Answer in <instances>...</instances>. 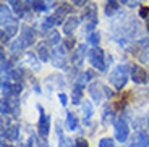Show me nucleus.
Listing matches in <instances>:
<instances>
[{"mask_svg": "<svg viewBox=\"0 0 149 147\" xmlns=\"http://www.w3.org/2000/svg\"><path fill=\"white\" fill-rule=\"evenodd\" d=\"M128 76H130V74H128V65H118L115 70L110 73L109 81H110V84L113 86L117 91H122V89L125 87V84H127V81H128Z\"/></svg>", "mask_w": 149, "mask_h": 147, "instance_id": "1", "label": "nucleus"}, {"mask_svg": "<svg viewBox=\"0 0 149 147\" xmlns=\"http://www.w3.org/2000/svg\"><path fill=\"white\" fill-rule=\"evenodd\" d=\"M83 21L86 23V29L89 31V33H93V29L97 24V7H96V3L89 2V3L86 5V8L83 10Z\"/></svg>", "mask_w": 149, "mask_h": 147, "instance_id": "2", "label": "nucleus"}, {"mask_svg": "<svg viewBox=\"0 0 149 147\" xmlns=\"http://www.w3.org/2000/svg\"><path fill=\"white\" fill-rule=\"evenodd\" d=\"M89 62L91 65L99 71H105L107 65H105V57H104V50L101 47H93L89 50Z\"/></svg>", "mask_w": 149, "mask_h": 147, "instance_id": "3", "label": "nucleus"}, {"mask_svg": "<svg viewBox=\"0 0 149 147\" xmlns=\"http://www.w3.org/2000/svg\"><path fill=\"white\" fill-rule=\"evenodd\" d=\"M71 11V7L68 3H62L57 7L55 13L50 16H47V21L50 23V26H55V24H62V23H65L67 19H65V16L68 15Z\"/></svg>", "mask_w": 149, "mask_h": 147, "instance_id": "4", "label": "nucleus"}, {"mask_svg": "<svg viewBox=\"0 0 149 147\" xmlns=\"http://www.w3.org/2000/svg\"><path fill=\"white\" fill-rule=\"evenodd\" d=\"M113 129H115V139L120 142H125L128 139V134H130V128H128L127 120L123 118H117L113 121Z\"/></svg>", "mask_w": 149, "mask_h": 147, "instance_id": "5", "label": "nucleus"}, {"mask_svg": "<svg viewBox=\"0 0 149 147\" xmlns=\"http://www.w3.org/2000/svg\"><path fill=\"white\" fill-rule=\"evenodd\" d=\"M37 110L41 113L39 123H37V131H39V136H41L42 139H45V137L49 136V129H50V118H49V115L44 112V108H42L41 105H37Z\"/></svg>", "mask_w": 149, "mask_h": 147, "instance_id": "6", "label": "nucleus"}, {"mask_svg": "<svg viewBox=\"0 0 149 147\" xmlns=\"http://www.w3.org/2000/svg\"><path fill=\"white\" fill-rule=\"evenodd\" d=\"M50 60H52V65L57 68H67V47L60 45L58 49H55Z\"/></svg>", "mask_w": 149, "mask_h": 147, "instance_id": "7", "label": "nucleus"}, {"mask_svg": "<svg viewBox=\"0 0 149 147\" xmlns=\"http://www.w3.org/2000/svg\"><path fill=\"white\" fill-rule=\"evenodd\" d=\"M131 79L134 83H138V84H144L149 79V76L144 71V68H141L139 65H133L131 66Z\"/></svg>", "mask_w": 149, "mask_h": 147, "instance_id": "8", "label": "nucleus"}, {"mask_svg": "<svg viewBox=\"0 0 149 147\" xmlns=\"http://www.w3.org/2000/svg\"><path fill=\"white\" fill-rule=\"evenodd\" d=\"M86 55V45H76V49L73 50L71 53V62L74 63V66H81L83 65V60H84Z\"/></svg>", "mask_w": 149, "mask_h": 147, "instance_id": "9", "label": "nucleus"}, {"mask_svg": "<svg viewBox=\"0 0 149 147\" xmlns=\"http://www.w3.org/2000/svg\"><path fill=\"white\" fill-rule=\"evenodd\" d=\"M78 26H79V18H76V16H70V18L63 23V33L67 34V36H70V34H73V31L76 29Z\"/></svg>", "mask_w": 149, "mask_h": 147, "instance_id": "10", "label": "nucleus"}, {"mask_svg": "<svg viewBox=\"0 0 149 147\" xmlns=\"http://www.w3.org/2000/svg\"><path fill=\"white\" fill-rule=\"evenodd\" d=\"M34 31L31 29V28H28V26H24L21 31V36H19V39L23 41V44L26 45V47H29L31 44H34Z\"/></svg>", "mask_w": 149, "mask_h": 147, "instance_id": "11", "label": "nucleus"}, {"mask_svg": "<svg viewBox=\"0 0 149 147\" xmlns=\"http://www.w3.org/2000/svg\"><path fill=\"white\" fill-rule=\"evenodd\" d=\"M149 146V136L144 131L136 132V136L133 137V147H148Z\"/></svg>", "mask_w": 149, "mask_h": 147, "instance_id": "12", "label": "nucleus"}, {"mask_svg": "<svg viewBox=\"0 0 149 147\" xmlns=\"http://www.w3.org/2000/svg\"><path fill=\"white\" fill-rule=\"evenodd\" d=\"M102 91H104V89H101V86L97 84V83H91V86H89V94H91V97H93V100H96V103L102 102V99H104V96H102Z\"/></svg>", "mask_w": 149, "mask_h": 147, "instance_id": "13", "label": "nucleus"}, {"mask_svg": "<svg viewBox=\"0 0 149 147\" xmlns=\"http://www.w3.org/2000/svg\"><path fill=\"white\" fill-rule=\"evenodd\" d=\"M83 87H84V86L78 84V83L73 86V89H71V103H74V105L81 103V100H83Z\"/></svg>", "mask_w": 149, "mask_h": 147, "instance_id": "14", "label": "nucleus"}, {"mask_svg": "<svg viewBox=\"0 0 149 147\" xmlns=\"http://www.w3.org/2000/svg\"><path fill=\"white\" fill-rule=\"evenodd\" d=\"M65 128L68 129V131H74V129H78V118H76V115L71 113V112H68L67 113V118H65Z\"/></svg>", "mask_w": 149, "mask_h": 147, "instance_id": "15", "label": "nucleus"}, {"mask_svg": "<svg viewBox=\"0 0 149 147\" xmlns=\"http://www.w3.org/2000/svg\"><path fill=\"white\" fill-rule=\"evenodd\" d=\"M0 13H2V24H3V26H7L8 23H11V21H15V18L11 16L10 8H8L5 3L0 5Z\"/></svg>", "mask_w": 149, "mask_h": 147, "instance_id": "16", "label": "nucleus"}, {"mask_svg": "<svg viewBox=\"0 0 149 147\" xmlns=\"http://www.w3.org/2000/svg\"><path fill=\"white\" fill-rule=\"evenodd\" d=\"M49 44H44V42H41V44H37V55H39V60L41 62H47L49 58H50V52H49Z\"/></svg>", "mask_w": 149, "mask_h": 147, "instance_id": "17", "label": "nucleus"}, {"mask_svg": "<svg viewBox=\"0 0 149 147\" xmlns=\"http://www.w3.org/2000/svg\"><path fill=\"white\" fill-rule=\"evenodd\" d=\"M118 8H120L118 0H107V3H105V15L113 16L118 11Z\"/></svg>", "mask_w": 149, "mask_h": 147, "instance_id": "18", "label": "nucleus"}, {"mask_svg": "<svg viewBox=\"0 0 149 147\" xmlns=\"http://www.w3.org/2000/svg\"><path fill=\"white\" fill-rule=\"evenodd\" d=\"M11 5H13V13H15L18 18H21L24 15V2L23 0H8Z\"/></svg>", "mask_w": 149, "mask_h": 147, "instance_id": "19", "label": "nucleus"}, {"mask_svg": "<svg viewBox=\"0 0 149 147\" xmlns=\"http://www.w3.org/2000/svg\"><path fill=\"white\" fill-rule=\"evenodd\" d=\"M3 136L7 137L8 141H18V137H19V126H18V125L10 126V128L5 131Z\"/></svg>", "mask_w": 149, "mask_h": 147, "instance_id": "20", "label": "nucleus"}, {"mask_svg": "<svg viewBox=\"0 0 149 147\" xmlns=\"http://www.w3.org/2000/svg\"><path fill=\"white\" fill-rule=\"evenodd\" d=\"M47 44L55 45V47H57V44H60V33L57 29H52L47 33Z\"/></svg>", "mask_w": 149, "mask_h": 147, "instance_id": "21", "label": "nucleus"}, {"mask_svg": "<svg viewBox=\"0 0 149 147\" xmlns=\"http://www.w3.org/2000/svg\"><path fill=\"white\" fill-rule=\"evenodd\" d=\"M83 116H84V121H89L91 116H93V103L83 100Z\"/></svg>", "mask_w": 149, "mask_h": 147, "instance_id": "22", "label": "nucleus"}, {"mask_svg": "<svg viewBox=\"0 0 149 147\" xmlns=\"http://www.w3.org/2000/svg\"><path fill=\"white\" fill-rule=\"evenodd\" d=\"M3 28H5V33H7L8 34V36H10V37H13V36H15V34L16 33H18V21H16V19H15V21H11V23H8V24L7 26H3Z\"/></svg>", "mask_w": 149, "mask_h": 147, "instance_id": "23", "label": "nucleus"}, {"mask_svg": "<svg viewBox=\"0 0 149 147\" xmlns=\"http://www.w3.org/2000/svg\"><path fill=\"white\" fill-rule=\"evenodd\" d=\"M58 147H76V144H73L71 139H67L60 134V141H58Z\"/></svg>", "mask_w": 149, "mask_h": 147, "instance_id": "24", "label": "nucleus"}, {"mask_svg": "<svg viewBox=\"0 0 149 147\" xmlns=\"http://www.w3.org/2000/svg\"><path fill=\"white\" fill-rule=\"evenodd\" d=\"M33 10L34 11H45V10H47V3H45L44 0H36V2H34Z\"/></svg>", "mask_w": 149, "mask_h": 147, "instance_id": "25", "label": "nucleus"}, {"mask_svg": "<svg viewBox=\"0 0 149 147\" xmlns=\"http://www.w3.org/2000/svg\"><path fill=\"white\" fill-rule=\"evenodd\" d=\"M10 49H11V52H18V50H21V49H26V45L23 44V41L18 37V39L10 45Z\"/></svg>", "mask_w": 149, "mask_h": 147, "instance_id": "26", "label": "nucleus"}, {"mask_svg": "<svg viewBox=\"0 0 149 147\" xmlns=\"http://www.w3.org/2000/svg\"><path fill=\"white\" fill-rule=\"evenodd\" d=\"M88 41H89V44H93L94 47H97V44L101 41V36H99V33H91L89 37H88Z\"/></svg>", "mask_w": 149, "mask_h": 147, "instance_id": "27", "label": "nucleus"}, {"mask_svg": "<svg viewBox=\"0 0 149 147\" xmlns=\"http://www.w3.org/2000/svg\"><path fill=\"white\" fill-rule=\"evenodd\" d=\"M26 60H28V62H29V65L33 66L34 70H39V68H41V66H39V63L36 62V57H34L33 53H29V52H28V53H26Z\"/></svg>", "mask_w": 149, "mask_h": 147, "instance_id": "28", "label": "nucleus"}, {"mask_svg": "<svg viewBox=\"0 0 149 147\" xmlns=\"http://www.w3.org/2000/svg\"><path fill=\"white\" fill-rule=\"evenodd\" d=\"M99 147H115V144H113V141L110 137H102L99 141Z\"/></svg>", "mask_w": 149, "mask_h": 147, "instance_id": "29", "label": "nucleus"}, {"mask_svg": "<svg viewBox=\"0 0 149 147\" xmlns=\"http://www.w3.org/2000/svg\"><path fill=\"white\" fill-rule=\"evenodd\" d=\"M10 112H11V110H10V107H8L7 100H5V99H2V105H0V113H2V115L5 116V115H8Z\"/></svg>", "mask_w": 149, "mask_h": 147, "instance_id": "30", "label": "nucleus"}, {"mask_svg": "<svg viewBox=\"0 0 149 147\" xmlns=\"http://www.w3.org/2000/svg\"><path fill=\"white\" fill-rule=\"evenodd\" d=\"M139 16L148 19L149 18V8L148 7H141V8H139Z\"/></svg>", "mask_w": 149, "mask_h": 147, "instance_id": "31", "label": "nucleus"}, {"mask_svg": "<svg viewBox=\"0 0 149 147\" xmlns=\"http://www.w3.org/2000/svg\"><path fill=\"white\" fill-rule=\"evenodd\" d=\"M74 144H76V147H88V141L83 139V137L76 139V141H74Z\"/></svg>", "mask_w": 149, "mask_h": 147, "instance_id": "32", "label": "nucleus"}, {"mask_svg": "<svg viewBox=\"0 0 149 147\" xmlns=\"http://www.w3.org/2000/svg\"><path fill=\"white\" fill-rule=\"evenodd\" d=\"M58 100H60V103H62V105H67V103H68V97H67V94L60 92V94H58Z\"/></svg>", "mask_w": 149, "mask_h": 147, "instance_id": "33", "label": "nucleus"}, {"mask_svg": "<svg viewBox=\"0 0 149 147\" xmlns=\"http://www.w3.org/2000/svg\"><path fill=\"white\" fill-rule=\"evenodd\" d=\"M71 2H73V5H76V7H83V5L89 3V0H71Z\"/></svg>", "mask_w": 149, "mask_h": 147, "instance_id": "34", "label": "nucleus"}, {"mask_svg": "<svg viewBox=\"0 0 149 147\" xmlns=\"http://www.w3.org/2000/svg\"><path fill=\"white\" fill-rule=\"evenodd\" d=\"M0 36H2V44H8V41H10V36H8L5 31H2V33H0Z\"/></svg>", "mask_w": 149, "mask_h": 147, "instance_id": "35", "label": "nucleus"}, {"mask_svg": "<svg viewBox=\"0 0 149 147\" xmlns=\"http://www.w3.org/2000/svg\"><path fill=\"white\" fill-rule=\"evenodd\" d=\"M120 2L127 3L128 7H136V5H138V0H120Z\"/></svg>", "mask_w": 149, "mask_h": 147, "instance_id": "36", "label": "nucleus"}, {"mask_svg": "<svg viewBox=\"0 0 149 147\" xmlns=\"http://www.w3.org/2000/svg\"><path fill=\"white\" fill-rule=\"evenodd\" d=\"M73 45H74V39H73V37H70V39H68V41L65 42V47H67V49L70 47V49H71Z\"/></svg>", "mask_w": 149, "mask_h": 147, "instance_id": "37", "label": "nucleus"}, {"mask_svg": "<svg viewBox=\"0 0 149 147\" xmlns=\"http://www.w3.org/2000/svg\"><path fill=\"white\" fill-rule=\"evenodd\" d=\"M36 0H24V7H34Z\"/></svg>", "mask_w": 149, "mask_h": 147, "instance_id": "38", "label": "nucleus"}, {"mask_svg": "<svg viewBox=\"0 0 149 147\" xmlns=\"http://www.w3.org/2000/svg\"><path fill=\"white\" fill-rule=\"evenodd\" d=\"M102 89H104L105 96H107V97H112V91H109V87H105V86H104V87H102Z\"/></svg>", "mask_w": 149, "mask_h": 147, "instance_id": "39", "label": "nucleus"}, {"mask_svg": "<svg viewBox=\"0 0 149 147\" xmlns=\"http://www.w3.org/2000/svg\"><path fill=\"white\" fill-rule=\"evenodd\" d=\"M146 29H148V33H149V18L146 19Z\"/></svg>", "mask_w": 149, "mask_h": 147, "instance_id": "40", "label": "nucleus"}, {"mask_svg": "<svg viewBox=\"0 0 149 147\" xmlns=\"http://www.w3.org/2000/svg\"><path fill=\"white\" fill-rule=\"evenodd\" d=\"M146 123H148V128H149V112H148V118H146Z\"/></svg>", "mask_w": 149, "mask_h": 147, "instance_id": "41", "label": "nucleus"}, {"mask_svg": "<svg viewBox=\"0 0 149 147\" xmlns=\"http://www.w3.org/2000/svg\"><path fill=\"white\" fill-rule=\"evenodd\" d=\"M2 147H13V146H5V144H2Z\"/></svg>", "mask_w": 149, "mask_h": 147, "instance_id": "42", "label": "nucleus"}]
</instances>
